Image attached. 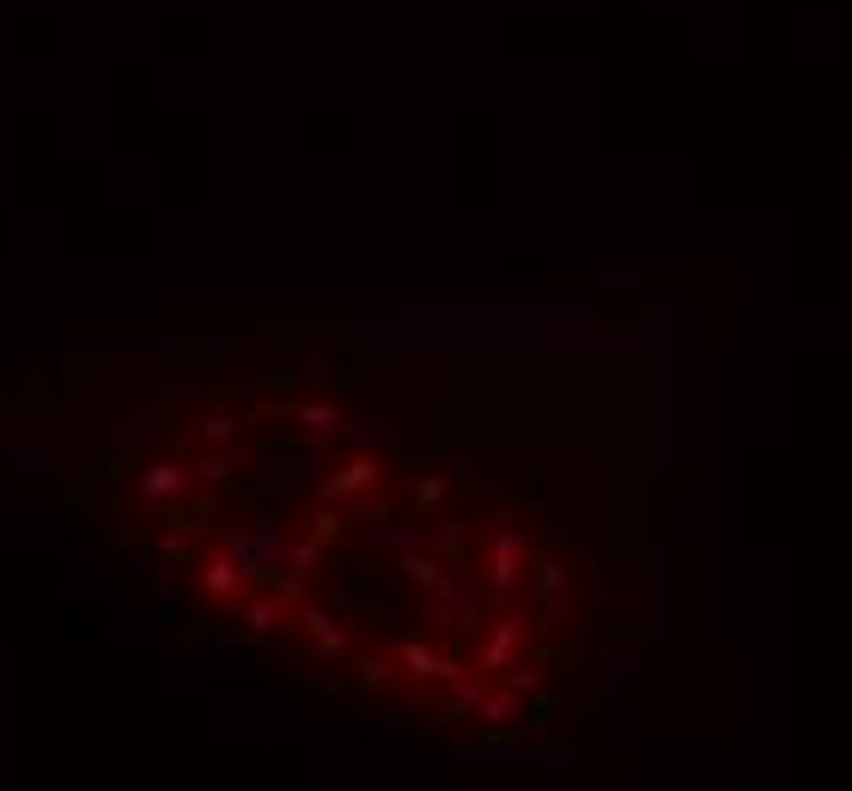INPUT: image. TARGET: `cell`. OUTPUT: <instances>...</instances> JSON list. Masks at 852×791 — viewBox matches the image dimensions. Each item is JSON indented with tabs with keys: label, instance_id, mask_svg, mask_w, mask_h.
Returning a JSON list of instances; mask_svg holds the SVG:
<instances>
[{
	"label": "cell",
	"instance_id": "obj_8",
	"mask_svg": "<svg viewBox=\"0 0 852 791\" xmlns=\"http://www.w3.org/2000/svg\"><path fill=\"white\" fill-rule=\"evenodd\" d=\"M244 621H250L256 633H268V627L280 621V597H275V603H250V609H244Z\"/></svg>",
	"mask_w": 852,
	"mask_h": 791
},
{
	"label": "cell",
	"instance_id": "obj_6",
	"mask_svg": "<svg viewBox=\"0 0 852 791\" xmlns=\"http://www.w3.org/2000/svg\"><path fill=\"white\" fill-rule=\"evenodd\" d=\"M518 633H524V627H518V621H506V627L494 633V646L482 651V670H499V664L511 658V646H518Z\"/></svg>",
	"mask_w": 852,
	"mask_h": 791
},
{
	"label": "cell",
	"instance_id": "obj_3",
	"mask_svg": "<svg viewBox=\"0 0 852 791\" xmlns=\"http://www.w3.org/2000/svg\"><path fill=\"white\" fill-rule=\"evenodd\" d=\"M177 488H184V469H170V463H153V469H141V500H170Z\"/></svg>",
	"mask_w": 852,
	"mask_h": 791
},
{
	"label": "cell",
	"instance_id": "obj_1",
	"mask_svg": "<svg viewBox=\"0 0 852 791\" xmlns=\"http://www.w3.org/2000/svg\"><path fill=\"white\" fill-rule=\"evenodd\" d=\"M494 591H511V584H518V572H524V554H530V542L524 536H511V530H494Z\"/></svg>",
	"mask_w": 852,
	"mask_h": 791
},
{
	"label": "cell",
	"instance_id": "obj_5",
	"mask_svg": "<svg viewBox=\"0 0 852 791\" xmlns=\"http://www.w3.org/2000/svg\"><path fill=\"white\" fill-rule=\"evenodd\" d=\"M402 664H408V670H414V676H457V664L433 658V651L420 646V639H408V646H402Z\"/></svg>",
	"mask_w": 852,
	"mask_h": 791
},
{
	"label": "cell",
	"instance_id": "obj_2",
	"mask_svg": "<svg viewBox=\"0 0 852 791\" xmlns=\"http://www.w3.org/2000/svg\"><path fill=\"white\" fill-rule=\"evenodd\" d=\"M372 481H378V463H347V469H335L323 481V500H347V493L372 488Z\"/></svg>",
	"mask_w": 852,
	"mask_h": 791
},
{
	"label": "cell",
	"instance_id": "obj_7",
	"mask_svg": "<svg viewBox=\"0 0 852 791\" xmlns=\"http://www.w3.org/2000/svg\"><path fill=\"white\" fill-rule=\"evenodd\" d=\"M232 433H237V421H232V414H208V426H201V438H208V445H232Z\"/></svg>",
	"mask_w": 852,
	"mask_h": 791
},
{
	"label": "cell",
	"instance_id": "obj_9",
	"mask_svg": "<svg viewBox=\"0 0 852 791\" xmlns=\"http://www.w3.org/2000/svg\"><path fill=\"white\" fill-rule=\"evenodd\" d=\"M408 572H414V579H420V584H427V591H445V584H451V579H445V572H439V567H433V560H408Z\"/></svg>",
	"mask_w": 852,
	"mask_h": 791
},
{
	"label": "cell",
	"instance_id": "obj_10",
	"mask_svg": "<svg viewBox=\"0 0 852 791\" xmlns=\"http://www.w3.org/2000/svg\"><path fill=\"white\" fill-rule=\"evenodd\" d=\"M196 475H201V481H213V488H220L225 475H232V463H225V457H201V463H196Z\"/></svg>",
	"mask_w": 852,
	"mask_h": 791
},
{
	"label": "cell",
	"instance_id": "obj_4",
	"mask_svg": "<svg viewBox=\"0 0 852 791\" xmlns=\"http://www.w3.org/2000/svg\"><path fill=\"white\" fill-rule=\"evenodd\" d=\"M244 579H250V572L225 554V560H213V567H208V579H201V584H208L213 597H237V584H244Z\"/></svg>",
	"mask_w": 852,
	"mask_h": 791
},
{
	"label": "cell",
	"instance_id": "obj_11",
	"mask_svg": "<svg viewBox=\"0 0 852 791\" xmlns=\"http://www.w3.org/2000/svg\"><path fill=\"white\" fill-rule=\"evenodd\" d=\"M305 426H311V433L323 438L329 426H335V409H305Z\"/></svg>",
	"mask_w": 852,
	"mask_h": 791
}]
</instances>
